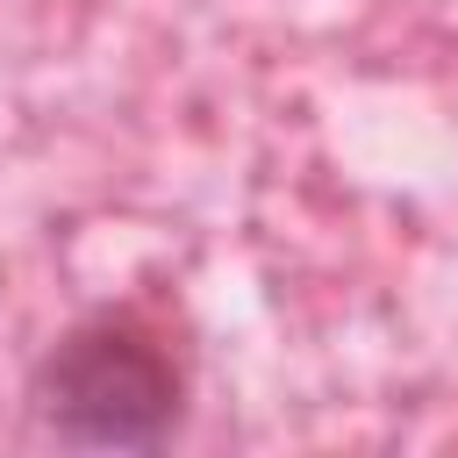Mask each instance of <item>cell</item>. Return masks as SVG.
<instances>
[{
    "label": "cell",
    "instance_id": "cell-1",
    "mask_svg": "<svg viewBox=\"0 0 458 458\" xmlns=\"http://www.w3.org/2000/svg\"><path fill=\"white\" fill-rule=\"evenodd\" d=\"M186 372L136 315H93L64 329L36 365V415L86 451H150L172 437Z\"/></svg>",
    "mask_w": 458,
    "mask_h": 458
}]
</instances>
